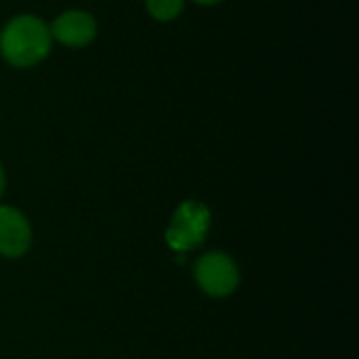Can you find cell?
I'll return each mask as SVG.
<instances>
[{
	"label": "cell",
	"mask_w": 359,
	"mask_h": 359,
	"mask_svg": "<svg viewBox=\"0 0 359 359\" xmlns=\"http://www.w3.org/2000/svg\"><path fill=\"white\" fill-rule=\"evenodd\" d=\"M48 25L34 15L13 17L0 34V55L13 67H32L50 53Z\"/></svg>",
	"instance_id": "1"
},
{
	"label": "cell",
	"mask_w": 359,
	"mask_h": 359,
	"mask_svg": "<svg viewBox=\"0 0 359 359\" xmlns=\"http://www.w3.org/2000/svg\"><path fill=\"white\" fill-rule=\"evenodd\" d=\"M210 229V210L196 200L183 202L170 221V227L166 231V242L172 250L185 252L198 248Z\"/></svg>",
	"instance_id": "2"
},
{
	"label": "cell",
	"mask_w": 359,
	"mask_h": 359,
	"mask_svg": "<svg viewBox=\"0 0 359 359\" xmlns=\"http://www.w3.org/2000/svg\"><path fill=\"white\" fill-rule=\"evenodd\" d=\"M196 282L208 297H229L240 284V273L229 255L208 252L196 263Z\"/></svg>",
	"instance_id": "3"
},
{
	"label": "cell",
	"mask_w": 359,
	"mask_h": 359,
	"mask_svg": "<svg viewBox=\"0 0 359 359\" xmlns=\"http://www.w3.org/2000/svg\"><path fill=\"white\" fill-rule=\"evenodd\" d=\"M53 40L61 42L63 46L69 48H82L86 44H90L97 36V21L90 13L86 11H65L61 13L53 25L48 27Z\"/></svg>",
	"instance_id": "4"
},
{
	"label": "cell",
	"mask_w": 359,
	"mask_h": 359,
	"mask_svg": "<svg viewBox=\"0 0 359 359\" xmlns=\"http://www.w3.org/2000/svg\"><path fill=\"white\" fill-rule=\"evenodd\" d=\"M32 244V227L27 219L13 206H0V255L17 259Z\"/></svg>",
	"instance_id": "5"
},
{
	"label": "cell",
	"mask_w": 359,
	"mask_h": 359,
	"mask_svg": "<svg viewBox=\"0 0 359 359\" xmlns=\"http://www.w3.org/2000/svg\"><path fill=\"white\" fill-rule=\"evenodd\" d=\"M145 4L156 21H172L181 15L185 0H145Z\"/></svg>",
	"instance_id": "6"
},
{
	"label": "cell",
	"mask_w": 359,
	"mask_h": 359,
	"mask_svg": "<svg viewBox=\"0 0 359 359\" xmlns=\"http://www.w3.org/2000/svg\"><path fill=\"white\" fill-rule=\"evenodd\" d=\"M4 185H6V179H4V170H2V164H0V196L4 191Z\"/></svg>",
	"instance_id": "7"
},
{
	"label": "cell",
	"mask_w": 359,
	"mask_h": 359,
	"mask_svg": "<svg viewBox=\"0 0 359 359\" xmlns=\"http://www.w3.org/2000/svg\"><path fill=\"white\" fill-rule=\"evenodd\" d=\"M194 2H198V4H217L221 0H194Z\"/></svg>",
	"instance_id": "8"
}]
</instances>
